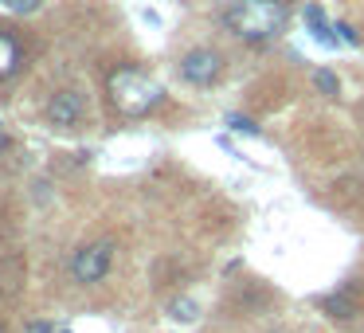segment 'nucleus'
Wrapping results in <instances>:
<instances>
[{"instance_id": "obj_14", "label": "nucleus", "mask_w": 364, "mask_h": 333, "mask_svg": "<svg viewBox=\"0 0 364 333\" xmlns=\"http://www.w3.org/2000/svg\"><path fill=\"white\" fill-rule=\"evenodd\" d=\"M28 333H55V325H51V322H32V325H28Z\"/></svg>"}, {"instance_id": "obj_4", "label": "nucleus", "mask_w": 364, "mask_h": 333, "mask_svg": "<svg viewBox=\"0 0 364 333\" xmlns=\"http://www.w3.org/2000/svg\"><path fill=\"white\" fill-rule=\"evenodd\" d=\"M176 71H181V79L188 83V87H215L223 75V56L215 48H192L181 56V63H176Z\"/></svg>"}, {"instance_id": "obj_12", "label": "nucleus", "mask_w": 364, "mask_h": 333, "mask_svg": "<svg viewBox=\"0 0 364 333\" xmlns=\"http://www.w3.org/2000/svg\"><path fill=\"white\" fill-rule=\"evenodd\" d=\"M4 9L16 12V16H32V12L40 9V0H4Z\"/></svg>"}, {"instance_id": "obj_1", "label": "nucleus", "mask_w": 364, "mask_h": 333, "mask_svg": "<svg viewBox=\"0 0 364 333\" xmlns=\"http://www.w3.org/2000/svg\"><path fill=\"white\" fill-rule=\"evenodd\" d=\"M223 24L247 43H267L274 36H282V28L290 24V9L282 0H235L223 12Z\"/></svg>"}, {"instance_id": "obj_17", "label": "nucleus", "mask_w": 364, "mask_h": 333, "mask_svg": "<svg viewBox=\"0 0 364 333\" xmlns=\"http://www.w3.org/2000/svg\"><path fill=\"white\" fill-rule=\"evenodd\" d=\"M270 333H282V329H270Z\"/></svg>"}, {"instance_id": "obj_10", "label": "nucleus", "mask_w": 364, "mask_h": 333, "mask_svg": "<svg viewBox=\"0 0 364 333\" xmlns=\"http://www.w3.org/2000/svg\"><path fill=\"white\" fill-rule=\"evenodd\" d=\"M314 83H317V90H321V95H329V98L341 95V83H337V75H333L329 67H317V71H314Z\"/></svg>"}, {"instance_id": "obj_6", "label": "nucleus", "mask_w": 364, "mask_h": 333, "mask_svg": "<svg viewBox=\"0 0 364 333\" xmlns=\"http://www.w3.org/2000/svg\"><path fill=\"white\" fill-rule=\"evenodd\" d=\"M301 16H306V24H309V36H314L321 48H337V43H341V36H333L329 16H325L321 4H306V9H301Z\"/></svg>"}, {"instance_id": "obj_11", "label": "nucleus", "mask_w": 364, "mask_h": 333, "mask_svg": "<svg viewBox=\"0 0 364 333\" xmlns=\"http://www.w3.org/2000/svg\"><path fill=\"white\" fill-rule=\"evenodd\" d=\"M223 126L239 130V134H247V137H259V122H251L247 114H223Z\"/></svg>"}, {"instance_id": "obj_9", "label": "nucleus", "mask_w": 364, "mask_h": 333, "mask_svg": "<svg viewBox=\"0 0 364 333\" xmlns=\"http://www.w3.org/2000/svg\"><path fill=\"white\" fill-rule=\"evenodd\" d=\"M16 67H20V48H16V40L0 36V79H4V75H12Z\"/></svg>"}, {"instance_id": "obj_13", "label": "nucleus", "mask_w": 364, "mask_h": 333, "mask_svg": "<svg viewBox=\"0 0 364 333\" xmlns=\"http://www.w3.org/2000/svg\"><path fill=\"white\" fill-rule=\"evenodd\" d=\"M333 32H341V43H353V48L360 43V36H356V28H353V24H337Z\"/></svg>"}, {"instance_id": "obj_7", "label": "nucleus", "mask_w": 364, "mask_h": 333, "mask_svg": "<svg viewBox=\"0 0 364 333\" xmlns=\"http://www.w3.org/2000/svg\"><path fill=\"white\" fill-rule=\"evenodd\" d=\"M321 310L329 317H337V322H348V317L356 314V306L345 298V294H329V298H321Z\"/></svg>"}, {"instance_id": "obj_16", "label": "nucleus", "mask_w": 364, "mask_h": 333, "mask_svg": "<svg viewBox=\"0 0 364 333\" xmlns=\"http://www.w3.org/2000/svg\"><path fill=\"white\" fill-rule=\"evenodd\" d=\"M59 333H71V329H59Z\"/></svg>"}, {"instance_id": "obj_8", "label": "nucleus", "mask_w": 364, "mask_h": 333, "mask_svg": "<svg viewBox=\"0 0 364 333\" xmlns=\"http://www.w3.org/2000/svg\"><path fill=\"white\" fill-rule=\"evenodd\" d=\"M168 317H173V322H181V325H192L200 317V302L196 298H176L173 306H168Z\"/></svg>"}, {"instance_id": "obj_18", "label": "nucleus", "mask_w": 364, "mask_h": 333, "mask_svg": "<svg viewBox=\"0 0 364 333\" xmlns=\"http://www.w3.org/2000/svg\"><path fill=\"white\" fill-rule=\"evenodd\" d=\"M0 126H4V122H0Z\"/></svg>"}, {"instance_id": "obj_5", "label": "nucleus", "mask_w": 364, "mask_h": 333, "mask_svg": "<svg viewBox=\"0 0 364 333\" xmlns=\"http://www.w3.org/2000/svg\"><path fill=\"white\" fill-rule=\"evenodd\" d=\"M82 114H87V102H82L79 90H55L48 102V126L75 130V126H82Z\"/></svg>"}, {"instance_id": "obj_3", "label": "nucleus", "mask_w": 364, "mask_h": 333, "mask_svg": "<svg viewBox=\"0 0 364 333\" xmlns=\"http://www.w3.org/2000/svg\"><path fill=\"white\" fill-rule=\"evenodd\" d=\"M114 239H95V243H87V247H79V251L71 255V278L79 286H95V282H102L106 275H110V267H114Z\"/></svg>"}, {"instance_id": "obj_2", "label": "nucleus", "mask_w": 364, "mask_h": 333, "mask_svg": "<svg viewBox=\"0 0 364 333\" xmlns=\"http://www.w3.org/2000/svg\"><path fill=\"white\" fill-rule=\"evenodd\" d=\"M106 87H110V102L118 106V114H126V118H145V114H149L153 106H161V98H165L161 83L149 79L145 71H137V67H118Z\"/></svg>"}, {"instance_id": "obj_15", "label": "nucleus", "mask_w": 364, "mask_h": 333, "mask_svg": "<svg viewBox=\"0 0 364 333\" xmlns=\"http://www.w3.org/2000/svg\"><path fill=\"white\" fill-rule=\"evenodd\" d=\"M0 333H9V329H4V325H0Z\"/></svg>"}]
</instances>
